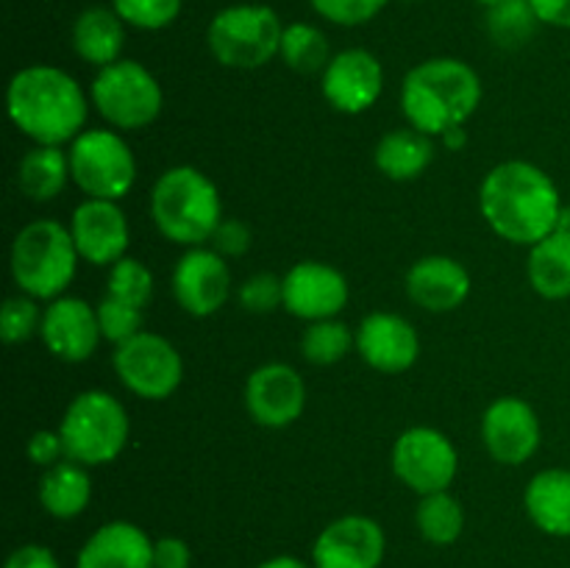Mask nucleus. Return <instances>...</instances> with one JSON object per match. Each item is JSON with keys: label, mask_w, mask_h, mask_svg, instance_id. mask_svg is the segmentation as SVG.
<instances>
[{"label": "nucleus", "mask_w": 570, "mask_h": 568, "mask_svg": "<svg viewBox=\"0 0 570 568\" xmlns=\"http://www.w3.org/2000/svg\"><path fill=\"white\" fill-rule=\"evenodd\" d=\"M479 209L484 223L501 239L532 248L551 232H557L562 215V198L554 178L543 167L523 159L495 165L479 187Z\"/></svg>", "instance_id": "nucleus-1"}, {"label": "nucleus", "mask_w": 570, "mask_h": 568, "mask_svg": "<svg viewBox=\"0 0 570 568\" xmlns=\"http://www.w3.org/2000/svg\"><path fill=\"white\" fill-rule=\"evenodd\" d=\"M9 117L33 145H61L87 128L89 98L81 84L53 65H28L6 89Z\"/></svg>", "instance_id": "nucleus-2"}, {"label": "nucleus", "mask_w": 570, "mask_h": 568, "mask_svg": "<svg viewBox=\"0 0 570 568\" xmlns=\"http://www.w3.org/2000/svg\"><path fill=\"white\" fill-rule=\"evenodd\" d=\"M482 104V78L468 61L434 56L406 72L401 84V111L406 123L429 137L465 126Z\"/></svg>", "instance_id": "nucleus-3"}, {"label": "nucleus", "mask_w": 570, "mask_h": 568, "mask_svg": "<svg viewBox=\"0 0 570 568\" xmlns=\"http://www.w3.org/2000/svg\"><path fill=\"white\" fill-rule=\"evenodd\" d=\"M150 217L165 239L184 248H198L209 243L220 226V193L198 167H167L150 189Z\"/></svg>", "instance_id": "nucleus-4"}, {"label": "nucleus", "mask_w": 570, "mask_h": 568, "mask_svg": "<svg viewBox=\"0 0 570 568\" xmlns=\"http://www.w3.org/2000/svg\"><path fill=\"white\" fill-rule=\"evenodd\" d=\"M78 248L70 228L59 221H33L17 232L11 243V278L20 293L37 301L65 295L78 271Z\"/></svg>", "instance_id": "nucleus-5"}, {"label": "nucleus", "mask_w": 570, "mask_h": 568, "mask_svg": "<svg viewBox=\"0 0 570 568\" xmlns=\"http://www.w3.org/2000/svg\"><path fill=\"white\" fill-rule=\"evenodd\" d=\"M59 434L67 460L95 468L115 462L131 434V421L120 401L106 390H83L67 404Z\"/></svg>", "instance_id": "nucleus-6"}, {"label": "nucleus", "mask_w": 570, "mask_h": 568, "mask_svg": "<svg viewBox=\"0 0 570 568\" xmlns=\"http://www.w3.org/2000/svg\"><path fill=\"white\" fill-rule=\"evenodd\" d=\"M284 26L271 6L237 3L212 17L206 45L217 65L232 70H259L282 48Z\"/></svg>", "instance_id": "nucleus-7"}, {"label": "nucleus", "mask_w": 570, "mask_h": 568, "mask_svg": "<svg viewBox=\"0 0 570 568\" xmlns=\"http://www.w3.org/2000/svg\"><path fill=\"white\" fill-rule=\"evenodd\" d=\"M89 98L98 115L120 131L150 126L165 106L159 78L134 59H117L100 67L89 87Z\"/></svg>", "instance_id": "nucleus-8"}, {"label": "nucleus", "mask_w": 570, "mask_h": 568, "mask_svg": "<svg viewBox=\"0 0 570 568\" xmlns=\"http://www.w3.org/2000/svg\"><path fill=\"white\" fill-rule=\"evenodd\" d=\"M70 176L87 198L120 200L137 182V159L111 128H83L70 143Z\"/></svg>", "instance_id": "nucleus-9"}, {"label": "nucleus", "mask_w": 570, "mask_h": 568, "mask_svg": "<svg viewBox=\"0 0 570 568\" xmlns=\"http://www.w3.org/2000/svg\"><path fill=\"white\" fill-rule=\"evenodd\" d=\"M111 362L122 388L145 401L170 399L184 379V360L176 345L145 329L126 343L115 345Z\"/></svg>", "instance_id": "nucleus-10"}, {"label": "nucleus", "mask_w": 570, "mask_h": 568, "mask_svg": "<svg viewBox=\"0 0 570 568\" xmlns=\"http://www.w3.org/2000/svg\"><path fill=\"white\" fill-rule=\"evenodd\" d=\"M393 473L417 496L449 490L460 471V454L449 434L434 427H412L399 434L390 454Z\"/></svg>", "instance_id": "nucleus-11"}, {"label": "nucleus", "mask_w": 570, "mask_h": 568, "mask_svg": "<svg viewBox=\"0 0 570 568\" xmlns=\"http://www.w3.org/2000/svg\"><path fill=\"white\" fill-rule=\"evenodd\" d=\"M387 551V538L376 518L340 516L321 529L312 543L315 568H379Z\"/></svg>", "instance_id": "nucleus-12"}, {"label": "nucleus", "mask_w": 570, "mask_h": 568, "mask_svg": "<svg viewBox=\"0 0 570 568\" xmlns=\"http://www.w3.org/2000/svg\"><path fill=\"white\" fill-rule=\"evenodd\" d=\"M540 418L529 401L501 395L482 415V443L501 466H523L540 449Z\"/></svg>", "instance_id": "nucleus-13"}, {"label": "nucleus", "mask_w": 570, "mask_h": 568, "mask_svg": "<svg viewBox=\"0 0 570 568\" xmlns=\"http://www.w3.org/2000/svg\"><path fill=\"white\" fill-rule=\"evenodd\" d=\"M173 295L178 306L193 317H209L223 310L232 295V271L226 256L215 248H187V254L176 262L170 278Z\"/></svg>", "instance_id": "nucleus-14"}, {"label": "nucleus", "mask_w": 570, "mask_h": 568, "mask_svg": "<svg viewBox=\"0 0 570 568\" xmlns=\"http://www.w3.org/2000/svg\"><path fill=\"white\" fill-rule=\"evenodd\" d=\"M384 89V67L371 50L345 48L332 56L321 72V92L332 109L343 115H362L379 100Z\"/></svg>", "instance_id": "nucleus-15"}, {"label": "nucleus", "mask_w": 570, "mask_h": 568, "mask_svg": "<svg viewBox=\"0 0 570 568\" xmlns=\"http://www.w3.org/2000/svg\"><path fill=\"white\" fill-rule=\"evenodd\" d=\"M306 384L293 365L265 362L245 382V410L259 427L284 429L304 415Z\"/></svg>", "instance_id": "nucleus-16"}, {"label": "nucleus", "mask_w": 570, "mask_h": 568, "mask_svg": "<svg viewBox=\"0 0 570 568\" xmlns=\"http://www.w3.org/2000/svg\"><path fill=\"white\" fill-rule=\"evenodd\" d=\"M284 278V310L306 323L337 317L348 304V282L337 267L317 259L293 265Z\"/></svg>", "instance_id": "nucleus-17"}, {"label": "nucleus", "mask_w": 570, "mask_h": 568, "mask_svg": "<svg viewBox=\"0 0 570 568\" xmlns=\"http://www.w3.org/2000/svg\"><path fill=\"white\" fill-rule=\"evenodd\" d=\"M70 234L76 239L78 256L95 267H111L120 262L131 239L126 212L117 206V200L104 198H87L76 206Z\"/></svg>", "instance_id": "nucleus-18"}, {"label": "nucleus", "mask_w": 570, "mask_h": 568, "mask_svg": "<svg viewBox=\"0 0 570 568\" xmlns=\"http://www.w3.org/2000/svg\"><path fill=\"white\" fill-rule=\"evenodd\" d=\"M39 337L56 360L83 362L95 354L104 334L95 306L78 295H59L45 306Z\"/></svg>", "instance_id": "nucleus-19"}, {"label": "nucleus", "mask_w": 570, "mask_h": 568, "mask_svg": "<svg viewBox=\"0 0 570 568\" xmlns=\"http://www.w3.org/2000/svg\"><path fill=\"white\" fill-rule=\"evenodd\" d=\"M356 351L379 373L410 371L421 354L417 329L395 312H371L356 329Z\"/></svg>", "instance_id": "nucleus-20"}, {"label": "nucleus", "mask_w": 570, "mask_h": 568, "mask_svg": "<svg viewBox=\"0 0 570 568\" xmlns=\"http://www.w3.org/2000/svg\"><path fill=\"white\" fill-rule=\"evenodd\" d=\"M406 295L426 312H454L471 295V273L454 256H423L406 273Z\"/></svg>", "instance_id": "nucleus-21"}, {"label": "nucleus", "mask_w": 570, "mask_h": 568, "mask_svg": "<svg viewBox=\"0 0 570 568\" xmlns=\"http://www.w3.org/2000/svg\"><path fill=\"white\" fill-rule=\"evenodd\" d=\"M76 568H154V540L131 521H109L78 549Z\"/></svg>", "instance_id": "nucleus-22"}, {"label": "nucleus", "mask_w": 570, "mask_h": 568, "mask_svg": "<svg viewBox=\"0 0 570 568\" xmlns=\"http://www.w3.org/2000/svg\"><path fill=\"white\" fill-rule=\"evenodd\" d=\"M523 510L540 532L570 538V471L546 468L529 479L523 490Z\"/></svg>", "instance_id": "nucleus-23"}, {"label": "nucleus", "mask_w": 570, "mask_h": 568, "mask_svg": "<svg viewBox=\"0 0 570 568\" xmlns=\"http://www.w3.org/2000/svg\"><path fill=\"white\" fill-rule=\"evenodd\" d=\"M72 50L92 67H106L120 59L126 45V22L111 6H89L72 22Z\"/></svg>", "instance_id": "nucleus-24"}, {"label": "nucleus", "mask_w": 570, "mask_h": 568, "mask_svg": "<svg viewBox=\"0 0 570 568\" xmlns=\"http://www.w3.org/2000/svg\"><path fill=\"white\" fill-rule=\"evenodd\" d=\"M89 499H92V477L87 466L76 460H61L45 468L39 479V505L48 516L72 521L87 510Z\"/></svg>", "instance_id": "nucleus-25"}, {"label": "nucleus", "mask_w": 570, "mask_h": 568, "mask_svg": "<svg viewBox=\"0 0 570 568\" xmlns=\"http://www.w3.org/2000/svg\"><path fill=\"white\" fill-rule=\"evenodd\" d=\"M434 159V137L417 131V128H393L384 134L373 150L379 173L393 182H412L423 176Z\"/></svg>", "instance_id": "nucleus-26"}, {"label": "nucleus", "mask_w": 570, "mask_h": 568, "mask_svg": "<svg viewBox=\"0 0 570 568\" xmlns=\"http://www.w3.org/2000/svg\"><path fill=\"white\" fill-rule=\"evenodd\" d=\"M70 176V154L61 145H33L17 165V187L33 204L59 198Z\"/></svg>", "instance_id": "nucleus-27"}, {"label": "nucleus", "mask_w": 570, "mask_h": 568, "mask_svg": "<svg viewBox=\"0 0 570 568\" xmlns=\"http://www.w3.org/2000/svg\"><path fill=\"white\" fill-rule=\"evenodd\" d=\"M527 276L540 298H570V234L557 228L529 248Z\"/></svg>", "instance_id": "nucleus-28"}, {"label": "nucleus", "mask_w": 570, "mask_h": 568, "mask_svg": "<svg viewBox=\"0 0 570 568\" xmlns=\"http://www.w3.org/2000/svg\"><path fill=\"white\" fill-rule=\"evenodd\" d=\"M415 523L423 540H429L432 546H451L465 532V510H462V501L456 496H451L449 490H440V493L421 496Z\"/></svg>", "instance_id": "nucleus-29"}, {"label": "nucleus", "mask_w": 570, "mask_h": 568, "mask_svg": "<svg viewBox=\"0 0 570 568\" xmlns=\"http://www.w3.org/2000/svg\"><path fill=\"white\" fill-rule=\"evenodd\" d=\"M278 59L289 70L312 76V72L326 70V65L332 61V45H328L326 33L312 22H289V26H284Z\"/></svg>", "instance_id": "nucleus-30"}, {"label": "nucleus", "mask_w": 570, "mask_h": 568, "mask_svg": "<svg viewBox=\"0 0 570 568\" xmlns=\"http://www.w3.org/2000/svg\"><path fill=\"white\" fill-rule=\"evenodd\" d=\"M484 26H488L490 39L495 45H501V48H521V45H527L534 37L538 26H543V22L538 20L529 0H501V3L490 6L484 11Z\"/></svg>", "instance_id": "nucleus-31"}, {"label": "nucleus", "mask_w": 570, "mask_h": 568, "mask_svg": "<svg viewBox=\"0 0 570 568\" xmlns=\"http://www.w3.org/2000/svg\"><path fill=\"white\" fill-rule=\"evenodd\" d=\"M356 345V334L351 332L348 323L340 317H326V321H315L304 329L301 337V354L312 365H334V362L345 360L351 349Z\"/></svg>", "instance_id": "nucleus-32"}, {"label": "nucleus", "mask_w": 570, "mask_h": 568, "mask_svg": "<svg viewBox=\"0 0 570 568\" xmlns=\"http://www.w3.org/2000/svg\"><path fill=\"white\" fill-rule=\"evenodd\" d=\"M106 295L131 304L137 310H145L154 298V273L148 265L134 256H122L120 262L109 267V278H106Z\"/></svg>", "instance_id": "nucleus-33"}, {"label": "nucleus", "mask_w": 570, "mask_h": 568, "mask_svg": "<svg viewBox=\"0 0 570 568\" xmlns=\"http://www.w3.org/2000/svg\"><path fill=\"white\" fill-rule=\"evenodd\" d=\"M184 0H111V9L122 22L139 31H161L181 14Z\"/></svg>", "instance_id": "nucleus-34"}, {"label": "nucleus", "mask_w": 570, "mask_h": 568, "mask_svg": "<svg viewBox=\"0 0 570 568\" xmlns=\"http://www.w3.org/2000/svg\"><path fill=\"white\" fill-rule=\"evenodd\" d=\"M42 312L39 310L37 298L20 293L14 298H6L3 310H0V337L3 343H26L28 337L39 334V326H42Z\"/></svg>", "instance_id": "nucleus-35"}, {"label": "nucleus", "mask_w": 570, "mask_h": 568, "mask_svg": "<svg viewBox=\"0 0 570 568\" xmlns=\"http://www.w3.org/2000/svg\"><path fill=\"white\" fill-rule=\"evenodd\" d=\"M95 312H98L100 334H104V340H109V343L120 345L126 343V340H131L134 334L142 332L145 310L122 304V301L111 298V295H104V298L98 301V306H95Z\"/></svg>", "instance_id": "nucleus-36"}, {"label": "nucleus", "mask_w": 570, "mask_h": 568, "mask_svg": "<svg viewBox=\"0 0 570 568\" xmlns=\"http://www.w3.org/2000/svg\"><path fill=\"white\" fill-rule=\"evenodd\" d=\"M237 298L245 312L267 315V312L284 306V278L273 276V273H254L239 284Z\"/></svg>", "instance_id": "nucleus-37"}, {"label": "nucleus", "mask_w": 570, "mask_h": 568, "mask_svg": "<svg viewBox=\"0 0 570 568\" xmlns=\"http://www.w3.org/2000/svg\"><path fill=\"white\" fill-rule=\"evenodd\" d=\"M387 3L390 0H309V6L323 20L343 28L365 26L373 17L382 14V9Z\"/></svg>", "instance_id": "nucleus-38"}, {"label": "nucleus", "mask_w": 570, "mask_h": 568, "mask_svg": "<svg viewBox=\"0 0 570 568\" xmlns=\"http://www.w3.org/2000/svg\"><path fill=\"white\" fill-rule=\"evenodd\" d=\"M212 248L220 256H243L250 248V228L243 221H234V217H223L220 226L215 228L209 239Z\"/></svg>", "instance_id": "nucleus-39"}, {"label": "nucleus", "mask_w": 570, "mask_h": 568, "mask_svg": "<svg viewBox=\"0 0 570 568\" xmlns=\"http://www.w3.org/2000/svg\"><path fill=\"white\" fill-rule=\"evenodd\" d=\"M28 457H31L33 466H42V468H50L56 466V462L67 460L65 440H61L59 429H56V432H48V429L33 432L31 440H28Z\"/></svg>", "instance_id": "nucleus-40"}, {"label": "nucleus", "mask_w": 570, "mask_h": 568, "mask_svg": "<svg viewBox=\"0 0 570 568\" xmlns=\"http://www.w3.org/2000/svg\"><path fill=\"white\" fill-rule=\"evenodd\" d=\"M193 566V551H189L187 540L176 538V535H165V538L154 540V568H189Z\"/></svg>", "instance_id": "nucleus-41"}, {"label": "nucleus", "mask_w": 570, "mask_h": 568, "mask_svg": "<svg viewBox=\"0 0 570 568\" xmlns=\"http://www.w3.org/2000/svg\"><path fill=\"white\" fill-rule=\"evenodd\" d=\"M3 568H61L53 551L42 543H22L6 557Z\"/></svg>", "instance_id": "nucleus-42"}, {"label": "nucleus", "mask_w": 570, "mask_h": 568, "mask_svg": "<svg viewBox=\"0 0 570 568\" xmlns=\"http://www.w3.org/2000/svg\"><path fill=\"white\" fill-rule=\"evenodd\" d=\"M529 6L543 26L570 31V0H529Z\"/></svg>", "instance_id": "nucleus-43"}, {"label": "nucleus", "mask_w": 570, "mask_h": 568, "mask_svg": "<svg viewBox=\"0 0 570 568\" xmlns=\"http://www.w3.org/2000/svg\"><path fill=\"white\" fill-rule=\"evenodd\" d=\"M256 568H315L312 562L301 560V557H293V555H276L271 557V560L259 562Z\"/></svg>", "instance_id": "nucleus-44"}, {"label": "nucleus", "mask_w": 570, "mask_h": 568, "mask_svg": "<svg viewBox=\"0 0 570 568\" xmlns=\"http://www.w3.org/2000/svg\"><path fill=\"white\" fill-rule=\"evenodd\" d=\"M440 139H443L445 148H449V150H460L462 145L468 143V134H465V128L456 126V128H449V131H445Z\"/></svg>", "instance_id": "nucleus-45"}, {"label": "nucleus", "mask_w": 570, "mask_h": 568, "mask_svg": "<svg viewBox=\"0 0 570 568\" xmlns=\"http://www.w3.org/2000/svg\"><path fill=\"white\" fill-rule=\"evenodd\" d=\"M557 228H562V232H568L570 234V206H566V209H562V215H560V226Z\"/></svg>", "instance_id": "nucleus-46"}, {"label": "nucleus", "mask_w": 570, "mask_h": 568, "mask_svg": "<svg viewBox=\"0 0 570 568\" xmlns=\"http://www.w3.org/2000/svg\"><path fill=\"white\" fill-rule=\"evenodd\" d=\"M473 3H479V6H484V9H490V6L501 3V0H473Z\"/></svg>", "instance_id": "nucleus-47"}, {"label": "nucleus", "mask_w": 570, "mask_h": 568, "mask_svg": "<svg viewBox=\"0 0 570 568\" xmlns=\"http://www.w3.org/2000/svg\"><path fill=\"white\" fill-rule=\"evenodd\" d=\"M406 3H412V0H406Z\"/></svg>", "instance_id": "nucleus-48"}]
</instances>
